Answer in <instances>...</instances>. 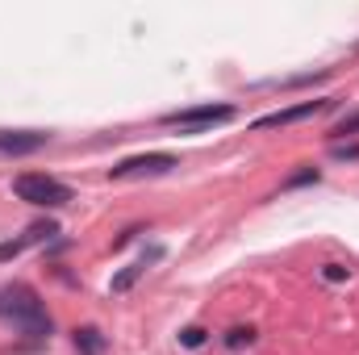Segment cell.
<instances>
[{"instance_id": "cell-1", "label": "cell", "mask_w": 359, "mask_h": 355, "mask_svg": "<svg viewBox=\"0 0 359 355\" xmlns=\"http://www.w3.org/2000/svg\"><path fill=\"white\" fill-rule=\"evenodd\" d=\"M0 318L25 339H50V314H46L42 297L21 280L0 288Z\"/></svg>"}, {"instance_id": "cell-2", "label": "cell", "mask_w": 359, "mask_h": 355, "mask_svg": "<svg viewBox=\"0 0 359 355\" xmlns=\"http://www.w3.org/2000/svg\"><path fill=\"white\" fill-rule=\"evenodd\" d=\"M13 192H17V201L38 205V209H63V205L76 201V192L63 180L42 176V172H21V176L13 180Z\"/></svg>"}, {"instance_id": "cell-3", "label": "cell", "mask_w": 359, "mask_h": 355, "mask_svg": "<svg viewBox=\"0 0 359 355\" xmlns=\"http://www.w3.org/2000/svg\"><path fill=\"white\" fill-rule=\"evenodd\" d=\"M234 117V105H196V109H176L163 117V126L172 130H184V134H201V130H213L222 121Z\"/></svg>"}, {"instance_id": "cell-4", "label": "cell", "mask_w": 359, "mask_h": 355, "mask_svg": "<svg viewBox=\"0 0 359 355\" xmlns=\"http://www.w3.org/2000/svg\"><path fill=\"white\" fill-rule=\"evenodd\" d=\"M180 159L172 151H147V155H134V159H121L117 168H109V180H134V176H168L176 172Z\"/></svg>"}, {"instance_id": "cell-5", "label": "cell", "mask_w": 359, "mask_h": 355, "mask_svg": "<svg viewBox=\"0 0 359 355\" xmlns=\"http://www.w3.org/2000/svg\"><path fill=\"white\" fill-rule=\"evenodd\" d=\"M330 105H334V100H301V105H292V109H276V113L255 117L251 130H284V126H297V121H309V117L326 113Z\"/></svg>"}, {"instance_id": "cell-6", "label": "cell", "mask_w": 359, "mask_h": 355, "mask_svg": "<svg viewBox=\"0 0 359 355\" xmlns=\"http://www.w3.org/2000/svg\"><path fill=\"white\" fill-rule=\"evenodd\" d=\"M46 142H50V134H42V130H0V151L13 155V159L34 155V151H42Z\"/></svg>"}, {"instance_id": "cell-7", "label": "cell", "mask_w": 359, "mask_h": 355, "mask_svg": "<svg viewBox=\"0 0 359 355\" xmlns=\"http://www.w3.org/2000/svg\"><path fill=\"white\" fill-rule=\"evenodd\" d=\"M59 234V226L55 222H34L21 239H13V243H0V264H8V260H17L25 247H38V243H50Z\"/></svg>"}, {"instance_id": "cell-8", "label": "cell", "mask_w": 359, "mask_h": 355, "mask_svg": "<svg viewBox=\"0 0 359 355\" xmlns=\"http://www.w3.org/2000/svg\"><path fill=\"white\" fill-rule=\"evenodd\" d=\"M76 351L80 355H104V347H109V339L96 330V326H76Z\"/></svg>"}, {"instance_id": "cell-9", "label": "cell", "mask_w": 359, "mask_h": 355, "mask_svg": "<svg viewBox=\"0 0 359 355\" xmlns=\"http://www.w3.org/2000/svg\"><path fill=\"white\" fill-rule=\"evenodd\" d=\"M255 339H259V330H255V326H230L222 343H226L230 351H243V347H251Z\"/></svg>"}, {"instance_id": "cell-10", "label": "cell", "mask_w": 359, "mask_h": 355, "mask_svg": "<svg viewBox=\"0 0 359 355\" xmlns=\"http://www.w3.org/2000/svg\"><path fill=\"white\" fill-rule=\"evenodd\" d=\"M142 272H147V264L138 260V264H130V267H126V272H117L109 288H113V293H126V288H134V284H138V276H142Z\"/></svg>"}, {"instance_id": "cell-11", "label": "cell", "mask_w": 359, "mask_h": 355, "mask_svg": "<svg viewBox=\"0 0 359 355\" xmlns=\"http://www.w3.org/2000/svg\"><path fill=\"white\" fill-rule=\"evenodd\" d=\"M351 134H359V113H351V117H343L334 130H330V138L334 142H343V138H351Z\"/></svg>"}, {"instance_id": "cell-12", "label": "cell", "mask_w": 359, "mask_h": 355, "mask_svg": "<svg viewBox=\"0 0 359 355\" xmlns=\"http://www.w3.org/2000/svg\"><path fill=\"white\" fill-rule=\"evenodd\" d=\"M205 339H209V330H201V326H188V330H180V347H188V351H196Z\"/></svg>"}, {"instance_id": "cell-13", "label": "cell", "mask_w": 359, "mask_h": 355, "mask_svg": "<svg viewBox=\"0 0 359 355\" xmlns=\"http://www.w3.org/2000/svg\"><path fill=\"white\" fill-rule=\"evenodd\" d=\"M318 180H322V172H318V168H305V172H297V176L284 180V188H301V184H318Z\"/></svg>"}, {"instance_id": "cell-14", "label": "cell", "mask_w": 359, "mask_h": 355, "mask_svg": "<svg viewBox=\"0 0 359 355\" xmlns=\"http://www.w3.org/2000/svg\"><path fill=\"white\" fill-rule=\"evenodd\" d=\"M322 280H330V284H343V280H351V267L326 264V267H322Z\"/></svg>"}, {"instance_id": "cell-15", "label": "cell", "mask_w": 359, "mask_h": 355, "mask_svg": "<svg viewBox=\"0 0 359 355\" xmlns=\"http://www.w3.org/2000/svg\"><path fill=\"white\" fill-rule=\"evenodd\" d=\"M334 159H359V147H343V142H334Z\"/></svg>"}]
</instances>
